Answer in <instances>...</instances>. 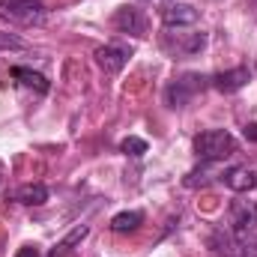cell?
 I'll list each match as a JSON object with an SVG mask.
<instances>
[{
    "label": "cell",
    "mask_w": 257,
    "mask_h": 257,
    "mask_svg": "<svg viewBox=\"0 0 257 257\" xmlns=\"http://www.w3.org/2000/svg\"><path fill=\"white\" fill-rule=\"evenodd\" d=\"M221 183H224L230 192L245 194V192H251V189L257 186V174L251 171V168H242V165H236V168H227V171L221 174Z\"/></svg>",
    "instance_id": "9c48e42d"
},
{
    "label": "cell",
    "mask_w": 257,
    "mask_h": 257,
    "mask_svg": "<svg viewBox=\"0 0 257 257\" xmlns=\"http://www.w3.org/2000/svg\"><path fill=\"white\" fill-rule=\"evenodd\" d=\"M0 18L15 27H39L48 18L42 0H0Z\"/></svg>",
    "instance_id": "3957f363"
},
{
    "label": "cell",
    "mask_w": 257,
    "mask_h": 257,
    "mask_svg": "<svg viewBox=\"0 0 257 257\" xmlns=\"http://www.w3.org/2000/svg\"><path fill=\"white\" fill-rule=\"evenodd\" d=\"M12 78H15L18 84H24V87H33L36 93H48V81H45V75H39V72H33V69L12 66Z\"/></svg>",
    "instance_id": "7c38bea8"
},
{
    "label": "cell",
    "mask_w": 257,
    "mask_h": 257,
    "mask_svg": "<svg viewBox=\"0 0 257 257\" xmlns=\"http://www.w3.org/2000/svg\"><path fill=\"white\" fill-rule=\"evenodd\" d=\"M248 81H251V69H248V66H236V69H227V72L212 75V78H209V87H215L218 93H236V90H242Z\"/></svg>",
    "instance_id": "52a82bcc"
},
{
    "label": "cell",
    "mask_w": 257,
    "mask_h": 257,
    "mask_svg": "<svg viewBox=\"0 0 257 257\" xmlns=\"http://www.w3.org/2000/svg\"><path fill=\"white\" fill-rule=\"evenodd\" d=\"M197 21V9L189 3H171L162 9V24L165 27H192Z\"/></svg>",
    "instance_id": "30bf717a"
},
{
    "label": "cell",
    "mask_w": 257,
    "mask_h": 257,
    "mask_svg": "<svg viewBox=\"0 0 257 257\" xmlns=\"http://www.w3.org/2000/svg\"><path fill=\"white\" fill-rule=\"evenodd\" d=\"M128 57H132V51H128L126 45H102V48H96V66L105 75L123 72V66L128 63Z\"/></svg>",
    "instance_id": "8992f818"
},
{
    "label": "cell",
    "mask_w": 257,
    "mask_h": 257,
    "mask_svg": "<svg viewBox=\"0 0 257 257\" xmlns=\"http://www.w3.org/2000/svg\"><path fill=\"white\" fill-rule=\"evenodd\" d=\"M144 224V212L141 209H128V212H117L111 218V230L114 233H128V230H138Z\"/></svg>",
    "instance_id": "4fadbf2b"
},
{
    "label": "cell",
    "mask_w": 257,
    "mask_h": 257,
    "mask_svg": "<svg viewBox=\"0 0 257 257\" xmlns=\"http://www.w3.org/2000/svg\"><path fill=\"white\" fill-rule=\"evenodd\" d=\"M162 45H165L174 57H192V54H197V51L206 45V36H203V33H168Z\"/></svg>",
    "instance_id": "5b68a950"
},
{
    "label": "cell",
    "mask_w": 257,
    "mask_h": 257,
    "mask_svg": "<svg viewBox=\"0 0 257 257\" xmlns=\"http://www.w3.org/2000/svg\"><path fill=\"white\" fill-rule=\"evenodd\" d=\"M194 153L200 162H224L236 153V138L227 128H209L194 138Z\"/></svg>",
    "instance_id": "7a4b0ae2"
},
{
    "label": "cell",
    "mask_w": 257,
    "mask_h": 257,
    "mask_svg": "<svg viewBox=\"0 0 257 257\" xmlns=\"http://www.w3.org/2000/svg\"><path fill=\"white\" fill-rule=\"evenodd\" d=\"M203 84H206V78H200V75H183V78H174L171 84H168V90H165V102H168V108H183V105H189L194 96L203 90Z\"/></svg>",
    "instance_id": "277c9868"
},
{
    "label": "cell",
    "mask_w": 257,
    "mask_h": 257,
    "mask_svg": "<svg viewBox=\"0 0 257 257\" xmlns=\"http://www.w3.org/2000/svg\"><path fill=\"white\" fill-rule=\"evenodd\" d=\"M114 27L120 33H132V36H144L147 33V15L138 6H120L114 12Z\"/></svg>",
    "instance_id": "ba28073f"
},
{
    "label": "cell",
    "mask_w": 257,
    "mask_h": 257,
    "mask_svg": "<svg viewBox=\"0 0 257 257\" xmlns=\"http://www.w3.org/2000/svg\"><path fill=\"white\" fill-rule=\"evenodd\" d=\"M15 257H39V248H36V245H21Z\"/></svg>",
    "instance_id": "e0dca14e"
},
{
    "label": "cell",
    "mask_w": 257,
    "mask_h": 257,
    "mask_svg": "<svg viewBox=\"0 0 257 257\" xmlns=\"http://www.w3.org/2000/svg\"><path fill=\"white\" fill-rule=\"evenodd\" d=\"M87 233H90V227H87V224L75 227V230H72V233H69V236H66L63 242H60V245H57V248H54V251H51L48 257H66L69 251H72V245H78V242H81V239H84Z\"/></svg>",
    "instance_id": "5bb4252c"
},
{
    "label": "cell",
    "mask_w": 257,
    "mask_h": 257,
    "mask_svg": "<svg viewBox=\"0 0 257 257\" xmlns=\"http://www.w3.org/2000/svg\"><path fill=\"white\" fill-rule=\"evenodd\" d=\"M0 48H21V39H15L9 33H0Z\"/></svg>",
    "instance_id": "2e32d148"
},
{
    "label": "cell",
    "mask_w": 257,
    "mask_h": 257,
    "mask_svg": "<svg viewBox=\"0 0 257 257\" xmlns=\"http://www.w3.org/2000/svg\"><path fill=\"white\" fill-rule=\"evenodd\" d=\"M120 150H123L126 156H132V159H141V156L147 153V141H144V138L128 135V138H123V141H120Z\"/></svg>",
    "instance_id": "9a60e30c"
},
{
    "label": "cell",
    "mask_w": 257,
    "mask_h": 257,
    "mask_svg": "<svg viewBox=\"0 0 257 257\" xmlns=\"http://www.w3.org/2000/svg\"><path fill=\"white\" fill-rule=\"evenodd\" d=\"M230 236L239 245V254L257 257V203L233 200L230 203Z\"/></svg>",
    "instance_id": "6da1fadb"
},
{
    "label": "cell",
    "mask_w": 257,
    "mask_h": 257,
    "mask_svg": "<svg viewBox=\"0 0 257 257\" xmlns=\"http://www.w3.org/2000/svg\"><path fill=\"white\" fill-rule=\"evenodd\" d=\"M15 200L24 203V206H42V203L48 200V189H45L42 183H27V186H21V189L15 192Z\"/></svg>",
    "instance_id": "8fae6325"
}]
</instances>
